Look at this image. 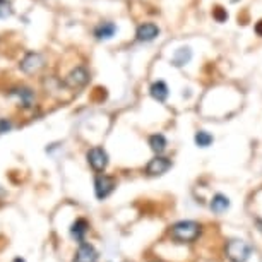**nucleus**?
<instances>
[{
    "mask_svg": "<svg viewBox=\"0 0 262 262\" xmlns=\"http://www.w3.org/2000/svg\"><path fill=\"white\" fill-rule=\"evenodd\" d=\"M230 207V199L223 194H216L212 197L211 201V211L216 212V214H221V212H225L226 209Z\"/></svg>",
    "mask_w": 262,
    "mask_h": 262,
    "instance_id": "2eb2a0df",
    "label": "nucleus"
},
{
    "mask_svg": "<svg viewBox=\"0 0 262 262\" xmlns=\"http://www.w3.org/2000/svg\"><path fill=\"white\" fill-rule=\"evenodd\" d=\"M117 31H118V28L115 23L105 21V23H100L95 28V36H96V39H110L115 36Z\"/></svg>",
    "mask_w": 262,
    "mask_h": 262,
    "instance_id": "f8f14e48",
    "label": "nucleus"
},
{
    "mask_svg": "<svg viewBox=\"0 0 262 262\" xmlns=\"http://www.w3.org/2000/svg\"><path fill=\"white\" fill-rule=\"evenodd\" d=\"M149 93H151V96L155 98L156 101L163 103V101H166V100H168L170 90H168V86H166V82H165V81H156V82H152V84H151Z\"/></svg>",
    "mask_w": 262,
    "mask_h": 262,
    "instance_id": "ddd939ff",
    "label": "nucleus"
},
{
    "mask_svg": "<svg viewBox=\"0 0 262 262\" xmlns=\"http://www.w3.org/2000/svg\"><path fill=\"white\" fill-rule=\"evenodd\" d=\"M98 260H100V252L90 242L79 244L77 250L74 252L72 257V262H98Z\"/></svg>",
    "mask_w": 262,
    "mask_h": 262,
    "instance_id": "0eeeda50",
    "label": "nucleus"
},
{
    "mask_svg": "<svg viewBox=\"0 0 262 262\" xmlns=\"http://www.w3.org/2000/svg\"><path fill=\"white\" fill-rule=\"evenodd\" d=\"M12 14V6L9 0H0V19H7Z\"/></svg>",
    "mask_w": 262,
    "mask_h": 262,
    "instance_id": "a211bd4d",
    "label": "nucleus"
},
{
    "mask_svg": "<svg viewBox=\"0 0 262 262\" xmlns=\"http://www.w3.org/2000/svg\"><path fill=\"white\" fill-rule=\"evenodd\" d=\"M90 221L86 217H76L72 221L71 228H69V233H71V238L76 242V244H84L86 242V236L90 233Z\"/></svg>",
    "mask_w": 262,
    "mask_h": 262,
    "instance_id": "6e6552de",
    "label": "nucleus"
},
{
    "mask_svg": "<svg viewBox=\"0 0 262 262\" xmlns=\"http://www.w3.org/2000/svg\"><path fill=\"white\" fill-rule=\"evenodd\" d=\"M201 231H202V226L197 223V221L184 220L170 226L168 236H170L173 242H177V244H192V242H195L199 238Z\"/></svg>",
    "mask_w": 262,
    "mask_h": 262,
    "instance_id": "f257e3e1",
    "label": "nucleus"
},
{
    "mask_svg": "<svg viewBox=\"0 0 262 262\" xmlns=\"http://www.w3.org/2000/svg\"><path fill=\"white\" fill-rule=\"evenodd\" d=\"M12 127H14V123L11 118H6V117L0 118V136L9 134V132L12 130Z\"/></svg>",
    "mask_w": 262,
    "mask_h": 262,
    "instance_id": "6ab92c4d",
    "label": "nucleus"
},
{
    "mask_svg": "<svg viewBox=\"0 0 262 262\" xmlns=\"http://www.w3.org/2000/svg\"><path fill=\"white\" fill-rule=\"evenodd\" d=\"M214 17L220 23H223V21H226V19H228V12H226L223 7H216L214 9Z\"/></svg>",
    "mask_w": 262,
    "mask_h": 262,
    "instance_id": "aec40b11",
    "label": "nucleus"
},
{
    "mask_svg": "<svg viewBox=\"0 0 262 262\" xmlns=\"http://www.w3.org/2000/svg\"><path fill=\"white\" fill-rule=\"evenodd\" d=\"M12 262H26V260H24L23 257H16V259H14Z\"/></svg>",
    "mask_w": 262,
    "mask_h": 262,
    "instance_id": "5701e85b",
    "label": "nucleus"
},
{
    "mask_svg": "<svg viewBox=\"0 0 262 262\" xmlns=\"http://www.w3.org/2000/svg\"><path fill=\"white\" fill-rule=\"evenodd\" d=\"M90 79H91L90 71L82 66H77L66 76V79H63V86L72 91H77V90H82V88L90 82Z\"/></svg>",
    "mask_w": 262,
    "mask_h": 262,
    "instance_id": "39448f33",
    "label": "nucleus"
},
{
    "mask_svg": "<svg viewBox=\"0 0 262 262\" xmlns=\"http://www.w3.org/2000/svg\"><path fill=\"white\" fill-rule=\"evenodd\" d=\"M93 187H95V195L98 201H105L108 199L117 189V180L115 177L106 175V173H96L95 175V182H93Z\"/></svg>",
    "mask_w": 262,
    "mask_h": 262,
    "instance_id": "7ed1b4c3",
    "label": "nucleus"
},
{
    "mask_svg": "<svg viewBox=\"0 0 262 262\" xmlns=\"http://www.w3.org/2000/svg\"><path fill=\"white\" fill-rule=\"evenodd\" d=\"M86 163L95 173H105L110 158H108V152L103 146H93L86 151Z\"/></svg>",
    "mask_w": 262,
    "mask_h": 262,
    "instance_id": "f03ea898",
    "label": "nucleus"
},
{
    "mask_svg": "<svg viewBox=\"0 0 262 262\" xmlns=\"http://www.w3.org/2000/svg\"><path fill=\"white\" fill-rule=\"evenodd\" d=\"M155 262H160V260H155Z\"/></svg>",
    "mask_w": 262,
    "mask_h": 262,
    "instance_id": "b1692460",
    "label": "nucleus"
},
{
    "mask_svg": "<svg viewBox=\"0 0 262 262\" xmlns=\"http://www.w3.org/2000/svg\"><path fill=\"white\" fill-rule=\"evenodd\" d=\"M255 33L259 34V36H262V21H259L255 24Z\"/></svg>",
    "mask_w": 262,
    "mask_h": 262,
    "instance_id": "412c9836",
    "label": "nucleus"
},
{
    "mask_svg": "<svg viewBox=\"0 0 262 262\" xmlns=\"http://www.w3.org/2000/svg\"><path fill=\"white\" fill-rule=\"evenodd\" d=\"M43 67H45V58L38 52L26 53V57L19 62V69H21L24 74H36L41 71Z\"/></svg>",
    "mask_w": 262,
    "mask_h": 262,
    "instance_id": "423d86ee",
    "label": "nucleus"
},
{
    "mask_svg": "<svg viewBox=\"0 0 262 262\" xmlns=\"http://www.w3.org/2000/svg\"><path fill=\"white\" fill-rule=\"evenodd\" d=\"M6 194H7V192L4 190V187H2V185H0V199H4V197H6Z\"/></svg>",
    "mask_w": 262,
    "mask_h": 262,
    "instance_id": "4be33fe9",
    "label": "nucleus"
},
{
    "mask_svg": "<svg viewBox=\"0 0 262 262\" xmlns=\"http://www.w3.org/2000/svg\"><path fill=\"white\" fill-rule=\"evenodd\" d=\"M194 141H195V144L199 146V147H207V146H211L212 144V141H214V137H212L209 132H206V130H199L195 134L194 137Z\"/></svg>",
    "mask_w": 262,
    "mask_h": 262,
    "instance_id": "f3484780",
    "label": "nucleus"
},
{
    "mask_svg": "<svg viewBox=\"0 0 262 262\" xmlns=\"http://www.w3.org/2000/svg\"><path fill=\"white\" fill-rule=\"evenodd\" d=\"M192 60V50L189 47H182L175 52V55L171 58V63L175 67H184Z\"/></svg>",
    "mask_w": 262,
    "mask_h": 262,
    "instance_id": "4468645a",
    "label": "nucleus"
},
{
    "mask_svg": "<svg viewBox=\"0 0 262 262\" xmlns=\"http://www.w3.org/2000/svg\"><path fill=\"white\" fill-rule=\"evenodd\" d=\"M11 96L17 98L19 103L24 106V108H31L33 106V101H34V91L31 88H26V86H19V88H14L9 93Z\"/></svg>",
    "mask_w": 262,
    "mask_h": 262,
    "instance_id": "9b49d317",
    "label": "nucleus"
},
{
    "mask_svg": "<svg viewBox=\"0 0 262 262\" xmlns=\"http://www.w3.org/2000/svg\"><path fill=\"white\" fill-rule=\"evenodd\" d=\"M166 146H168L166 137L163 136V134H152V136L149 137V147L156 152L158 156H160L161 152L166 149Z\"/></svg>",
    "mask_w": 262,
    "mask_h": 262,
    "instance_id": "dca6fc26",
    "label": "nucleus"
},
{
    "mask_svg": "<svg viewBox=\"0 0 262 262\" xmlns=\"http://www.w3.org/2000/svg\"><path fill=\"white\" fill-rule=\"evenodd\" d=\"M158 34H160V28H158L155 23H144L137 28L136 38H137V41L149 43V41H152V39L158 38Z\"/></svg>",
    "mask_w": 262,
    "mask_h": 262,
    "instance_id": "9d476101",
    "label": "nucleus"
},
{
    "mask_svg": "<svg viewBox=\"0 0 262 262\" xmlns=\"http://www.w3.org/2000/svg\"><path fill=\"white\" fill-rule=\"evenodd\" d=\"M225 254L231 262H247L252 254V247L245 240H230L225 247Z\"/></svg>",
    "mask_w": 262,
    "mask_h": 262,
    "instance_id": "20e7f679",
    "label": "nucleus"
},
{
    "mask_svg": "<svg viewBox=\"0 0 262 262\" xmlns=\"http://www.w3.org/2000/svg\"><path fill=\"white\" fill-rule=\"evenodd\" d=\"M170 168H171V160H168V158L160 155V156H155L147 163L144 171H146V175H149V177H160V175H165Z\"/></svg>",
    "mask_w": 262,
    "mask_h": 262,
    "instance_id": "1a4fd4ad",
    "label": "nucleus"
}]
</instances>
